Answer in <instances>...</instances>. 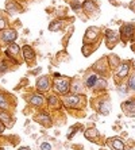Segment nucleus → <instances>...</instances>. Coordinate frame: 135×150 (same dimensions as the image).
<instances>
[{"label": "nucleus", "mask_w": 135, "mask_h": 150, "mask_svg": "<svg viewBox=\"0 0 135 150\" xmlns=\"http://www.w3.org/2000/svg\"><path fill=\"white\" fill-rule=\"evenodd\" d=\"M53 89L59 96H66L70 93V85H72V79L70 77L62 76L59 73L53 74Z\"/></svg>", "instance_id": "1"}, {"label": "nucleus", "mask_w": 135, "mask_h": 150, "mask_svg": "<svg viewBox=\"0 0 135 150\" xmlns=\"http://www.w3.org/2000/svg\"><path fill=\"white\" fill-rule=\"evenodd\" d=\"M131 73V61H122L120 65H119L114 72V79L115 83L119 84L123 80H126Z\"/></svg>", "instance_id": "2"}, {"label": "nucleus", "mask_w": 135, "mask_h": 150, "mask_svg": "<svg viewBox=\"0 0 135 150\" xmlns=\"http://www.w3.org/2000/svg\"><path fill=\"white\" fill-rule=\"evenodd\" d=\"M4 56H6V58L8 59V61H11V62L14 64V65H19V57L22 56V47L18 43H11V45L7 46V49H6V52H4Z\"/></svg>", "instance_id": "3"}, {"label": "nucleus", "mask_w": 135, "mask_h": 150, "mask_svg": "<svg viewBox=\"0 0 135 150\" xmlns=\"http://www.w3.org/2000/svg\"><path fill=\"white\" fill-rule=\"evenodd\" d=\"M84 96L85 95H74V93H69L64 96L62 99V103L65 105L66 108H81L83 105V100H84Z\"/></svg>", "instance_id": "4"}, {"label": "nucleus", "mask_w": 135, "mask_h": 150, "mask_svg": "<svg viewBox=\"0 0 135 150\" xmlns=\"http://www.w3.org/2000/svg\"><path fill=\"white\" fill-rule=\"evenodd\" d=\"M110 69H111V68H110V64H108L107 57H101L100 59H97L96 64L92 67V70L96 72L100 77H104V79L107 77V73H108V70Z\"/></svg>", "instance_id": "5"}, {"label": "nucleus", "mask_w": 135, "mask_h": 150, "mask_svg": "<svg viewBox=\"0 0 135 150\" xmlns=\"http://www.w3.org/2000/svg\"><path fill=\"white\" fill-rule=\"evenodd\" d=\"M96 111L101 115H108L111 112V101L108 98H100L96 101Z\"/></svg>", "instance_id": "6"}, {"label": "nucleus", "mask_w": 135, "mask_h": 150, "mask_svg": "<svg viewBox=\"0 0 135 150\" xmlns=\"http://www.w3.org/2000/svg\"><path fill=\"white\" fill-rule=\"evenodd\" d=\"M100 37V30L97 27H89L84 35V45H93Z\"/></svg>", "instance_id": "7"}, {"label": "nucleus", "mask_w": 135, "mask_h": 150, "mask_svg": "<svg viewBox=\"0 0 135 150\" xmlns=\"http://www.w3.org/2000/svg\"><path fill=\"white\" fill-rule=\"evenodd\" d=\"M18 38V33L15 28H6L1 31L0 34V39L3 43H7V45H11V43H14Z\"/></svg>", "instance_id": "8"}, {"label": "nucleus", "mask_w": 135, "mask_h": 150, "mask_svg": "<svg viewBox=\"0 0 135 150\" xmlns=\"http://www.w3.org/2000/svg\"><path fill=\"white\" fill-rule=\"evenodd\" d=\"M27 101L33 105V107H34V108H41V107H43V105H45L46 99H45V96H43V93L38 92V93L28 95Z\"/></svg>", "instance_id": "9"}, {"label": "nucleus", "mask_w": 135, "mask_h": 150, "mask_svg": "<svg viewBox=\"0 0 135 150\" xmlns=\"http://www.w3.org/2000/svg\"><path fill=\"white\" fill-rule=\"evenodd\" d=\"M97 80H99V74L96 72H93L92 69H89L87 73L84 74V85L85 88H89V89H93L95 85H96Z\"/></svg>", "instance_id": "10"}, {"label": "nucleus", "mask_w": 135, "mask_h": 150, "mask_svg": "<svg viewBox=\"0 0 135 150\" xmlns=\"http://www.w3.org/2000/svg\"><path fill=\"white\" fill-rule=\"evenodd\" d=\"M53 81H50V77L49 76H41L37 80V89H38V92H41V93H45V92H47L49 89H50V87H52Z\"/></svg>", "instance_id": "11"}, {"label": "nucleus", "mask_w": 135, "mask_h": 150, "mask_svg": "<svg viewBox=\"0 0 135 150\" xmlns=\"http://www.w3.org/2000/svg\"><path fill=\"white\" fill-rule=\"evenodd\" d=\"M107 145L111 147L112 150H127L124 141L119 138V137H111L107 139Z\"/></svg>", "instance_id": "12"}, {"label": "nucleus", "mask_w": 135, "mask_h": 150, "mask_svg": "<svg viewBox=\"0 0 135 150\" xmlns=\"http://www.w3.org/2000/svg\"><path fill=\"white\" fill-rule=\"evenodd\" d=\"M46 103H47V107L50 110H53V111H56V110H61L62 108V100L58 98V95H50V96H47V99H46Z\"/></svg>", "instance_id": "13"}, {"label": "nucleus", "mask_w": 135, "mask_h": 150, "mask_svg": "<svg viewBox=\"0 0 135 150\" xmlns=\"http://www.w3.org/2000/svg\"><path fill=\"white\" fill-rule=\"evenodd\" d=\"M22 57H23V59L28 64V65H33V62L35 61V52H34V49H33L31 46L24 45L23 47H22Z\"/></svg>", "instance_id": "14"}, {"label": "nucleus", "mask_w": 135, "mask_h": 150, "mask_svg": "<svg viewBox=\"0 0 135 150\" xmlns=\"http://www.w3.org/2000/svg\"><path fill=\"white\" fill-rule=\"evenodd\" d=\"M119 41V33L114 30H105V43L108 49H112Z\"/></svg>", "instance_id": "15"}, {"label": "nucleus", "mask_w": 135, "mask_h": 150, "mask_svg": "<svg viewBox=\"0 0 135 150\" xmlns=\"http://www.w3.org/2000/svg\"><path fill=\"white\" fill-rule=\"evenodd\" d=\"M135 33V25H132V23H127V25H124L123 27H122L120 30V38L123 39L124 42L130 41L132 37V34Z\"/></svg>", "instance_id": "16"}, {"label": "nucleus", "mask_w": 135, "mask_h": 150, "mask_svg": "<svg viewBox=\"0 0 135 150\" xmlns=\"http://www.w3.org/2000/svg\"><path fill=\"white\" fill-rule=\"evenodd\" d=\"M122 110L127 116H135V99H128V100L122 103Z\"/></svg>", "instance_id": "17"}, {"label": "nucleus", "mask_w": 135, "mask_h": 150, "mask_svg": "<svg viewBox=\"0 0 135 150\" xmlns=\"http://www.w3.org/2000/svg\"><path fill=\"white\" fill-rule=\"evenodd\" d=\"M35 120H37V122H38L41 126H45V127H50V126L53 125L52 116L49 115L47 112H43V111L35 115Z\"/></svg>", "instance_id": "18"}, {"label": "nucleus", "mask_w": 135, "mask_h": 150, "mask_svg": "<svg viewBox=\"0 0 135 150\" xmlns=\"http://www.w3.org/2000/svg\"><path fill=\"white\" fill-rule=\"evenodd\" d=\"M84 81L80 79H74L72 80V85H70V93L74 95H84Z\"/></svg>", "instance_id": "19"}, {"label": "nucleus", "mask_w": 135, "mask_h": 150, "mask_svg": "<svg viewBox=\"0 0 135 150\" xmlns=\"http://www.w3.org/2000/svg\"><path fill=\"white\" fill-rule=\"evenodd\" d=\"M6 10L10 15H14L16 12H22V6L18 4L15 0H7L6 1Z\"/></svg>", "instance_id": "20"}, {"label": "nucleus", "mask_w": 135, "mask_h": 150, "mask_svg": "<svg viewBox=\"0 0 135 150\" xmlns=\"http://www.w3.org/2000/svg\"><path fill=\"white\" fill-rule=\"evenodd\" d=\"M83 10L85 11L88 15H90V14H93L95 11L97 10V6H96V3H95L93 0H84Z\"/></svg>", "instance_id": "21"}, {"label": "nucleus", "mask_w": 135, "mask_h": 150, "mask_svg": "<svg viewBox=\"0 0 135 150\" xmlns=\"http://www.w3.org/2000/svg\"><path fill=\"white\" fill-rule=\"evenodd\" d=\"M84 137L89 141H96L99 138V131L95 127H89V129H87L84 131Z\"/></svg>", "instance_id": "22"}, {"label": "nucleus", "mask_w": 135, "mask_h": 150, "mask_svg": "<svg viewBox=\"0 0 135 150\" xmlns=\"http://www.w3.org/2000/svg\"><path fill=\"white\" fill-rule=\"evenodd\" d=\"M108 58V64H110V68H111V69H116V68L119 67V65H120V58H119L118 56H115V54H110V56L107 57Z\"/></svg>", "instance_id": "23"}, {"label": "nucleus", "mask_w": 135, "mask_h": 150, "mask_svg": "<svg viewBox=\"0 0 135 150\" xmlns=\"http://www.w3.org/2000/svg\"><path fill=\"white\" fill-rule=\"evenodd\" d=\"M107 89V80L104 79V77H99V80H97L96 85H95L93 91L95 92H103Z\"/></svg>", "instance_id": "24"}, {"label": "nucleus", "mask_w": 135, "mask_h": 150, "mask_svg": "<svg viewBox=\"0 0 135 150\" xmlns=\"http://www.w3.org/2000/svg\"><path fill=\"white\" fill-rule=\"evenodd\" d=\"M8 108H10V99L7 98L6 93H1V92H0V110L7 111Z\"/></svg>", "instance_id": "25"}, {"label": "nucleus", "mask_w": 135, "mask_h": 150, "mask_svg": "<svg viewBox=\"0 0 135 150\" xmlns=\"http://www.w3.org/2000/svg\"><path fill=\"white\" fill-rule=\"evenodd\" d=\"M62 27H64V22L59 21V19L52 21V23L49 25V30H50V31H59Z\"/></svg>", "instance_id": "26"}, {"label": "nucleus", "mask_w": 135, "mask_h": 150, "mask_svg": "<svg viewBox=\"0 0 135 150\" xmlns=\"http://www.w3.org/2000/svg\"><path fill=\"white\" fill-rule=\"evenodd\" d=\"M127 87L130 92H135V70H132L127 79Z\"/></svg>", "instance_id": "27"}, {"label": "nucleus", "mask_w": 135, "mask_h": 150, "mask_svg": "<svg viewBox=\"0 0 135 150\" xmlns=\"http://www.w3.org/2000/svg\"><path fill=\"white\" fill-rule=\"evenodd\" d=\"M0 122L3 123L4 126L11 125V115L8 114L7 111H3V110H0Z\"/></svg>", "instance_id": "28"}, {"label": "nucleus", "mask_w": 135, "mask_h": 150, "mask_svg": "<svg viewBox=\"0 0 135 150\" xmlns=\"http://www.w3.org/2000/svg\"><path fill=\"white\" fill-rule=\"evenodd\" d=\"M116 89H118V92L120 95H127V92H128L127 83H119L118 85H116Z\"/></svg>", "instance_id": "29"}, {"label": "nucleus", "mask_w": 135, "mask_h": 150, "mask_svg": "<svg viewBox=\"0 0 135 150\" xmlns=\"http://www.w3.org/2000/svg\"><path fill=\"white\" fill-rule=\"evenodd\" d=\"M78 129H80V125H74V126H72V127H70V130H69V133H68V139H72L73 137H74V135L77 134Z\"/></svg>", "instance_id": "30"}, {"label": "nucleus", "mask_w": 135, "mask_h": 150, "mask_svg": "<svg viewBox=\"0 0 135 150\" xmlns=\"http://www.w3.org/2000/svg\"><path fill=\"white\" fill-rule=\"evenodd\" d=\"M93 47H95L93 45H84V46H83V54H84L85 57L90 56V53L93 52Z\"/></svg>", "instance_id": "31"}, {"label": "nucleus", "mask_w": 135, "mask_h": 150, "mask_svg": "<svg viewBox=\"0 0 135 150\" xmlns=\"http://www.w3.org/2000/svg\"><path fill=\"white\" fill-rule=\"evenodd\" d=\"M8 69H10V68H8V64L6 62V61H0V76H3Z\"/></svg>", "instance_id": "32"}, {"label": "nucleus", "mask_w": 135, "mask_h": 150, "mask_svg": "<svg viewBox=\"0 0 135 150\" xmlns=\"http://www.w3.org/2000/svg\"><path fill=\"white\" fill-rule=\"evenodd\" d=\"M70 7H72V10H74V11H80V10H83V4L78 3V1H72Z\"/></svg>", "instance_id": "33"}, {"label": "nucleus", "mask_w": 135, "mask_h": 150, "mask_svg": "<svg viewBox=\"0 0 135 150\" xmlns=\"http://www.w3.org/2000/svg\"><path fill=\"white\" fill-rule=\"evenodd\" d=\"M39 149L41 150H52L53 146H52V143H49V142H42L41 145H39Z\"/></svg>", "instance_id": "34"}, {"label": "nucleus", "mask_w": 135, "mask_h": 150, "mask_svg": "<svg viewBox=\"0 0 135 150\" xmlns=\"http://www.w3.org/2000/svg\"><path fill=\"white\" fill-rule=\"evenodd\" d=\"M6 26H7L6 19H0V30H1V31H3V30H6Z\"/></svg>", "instance_id": "35"}, {"label": "nucleus", "mask_w": 135, "mask_h": 150, "mask_svg": "<svg viewBox=\"0 0 135 150\" xmlns=\"http://www.w3.org/2000/svg\"><path fill=\"white\" fill-rule=\"evenodd\" d=\"M4 130H6V126H4V125H3V123H1V122H0V134H1V133H3V131H4Z\"/></svg>", "instance_id": "36"}, {"label": "nucleus", "mask_w": 135, "mask_h": 150, "mask_svg": "<svg viewBox=\"0 0 135 150\" xmlns=\"http://www.w3.org/2000/svg\"><path fill=\"white\" fill-rule=\"evenodd\" d=\"M18 150H30V147L28 146H22V147H19Z\"/></svg>", "instance_id": "37"}]
</instances>
